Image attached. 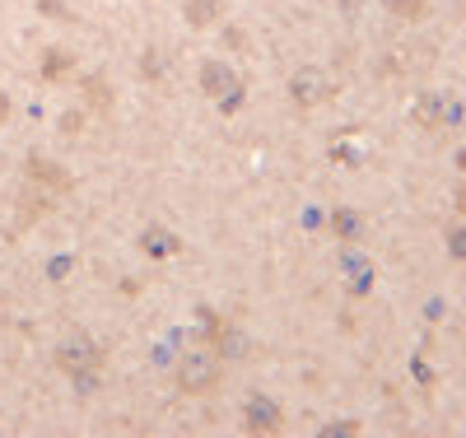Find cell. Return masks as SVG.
<instances>
[{
  "label": "cell",
  "instance_id": "obj_10",
  "mask_svg": "<svg viewBox=\"0 0 466 438\" xmlns=\"http://www.w3.org/2000/svg\"><path fill=\"white\" fill-rule=\"evenodd\" d=\"M345 270H350L354 289H369V280H373V276H369V270H373L369 261H360V257H345Z\"/></svg>",
  "mask_w": 466,
  "mask_h": 438
},
{
  "label": "cell",
  "instance_id": "obj_4",
  "mask_svg": "<svg viewBox=\"0 0 466 438\" xmlns=\"http://www.w3.org/2000/svg\"><path fill=\"white\" fill-rule=\"evenodd\" d=\"M233 89H238V75L224 61H206L201 66V94L206 98H233Z\"/></svg>",
  "mask_w": 466,
  "mask_h": 438
},
{
  "label": "cell",
  "instance_id": "obj_14",
  "mask_svg": "<svg viewBox=\"0 0 466 438\" xmlns=\"http://www.w3.org/2000/svg\"><path fill=\"white\" fill-rule=\"evenodd\" d=\"M457 210H461V214H466V187H461V191H457Z\"/></svg>",
  "mask_w": 466,
  "mask_h": 438
},
{
  "label": "cell",
  "instance_id": "obj_6",
  "mask_svg": "<svg viewBox=\"0 0 466 438\" xmlns=\"http://www.w3.org/2000/svg\"><path fill=\"white\" fill-rule=\"evenodd\" d=\"M326 224H332V233H336L341 242H360V238H364V214L350 210V205L332 210V219H326Z\"/></svg>",
  "mask_w": 466,
  "mask_h": 438
},
{
  "label": "cell",
  "instance_id": "obj_1",
  "mask_svg": "<svg viewBox=\"0 0 466 438\" xmlns=\"http://www.w3.org/2000/svg\"><path fill=\"white\" fill-rule=\"evenodd\" d=\"M219 369H224V360H219L215 350H187L182 360H178V388L187 397H206L219 388Z\"/></svg>",
  "mask_w": 466,
  "mask_h": 438
},
{
  "label": "cell",
  "instance_id": "obj_13",
  "mask_svg": "<svg viewBox=\"0 0 466 438\" xmlns=\"http://www.w3.org/2000/svg\"><path fill=\"white\" fill-rule=\"evenodd\" d=\"M5 122H10V94L0 89V126H5Z\"/></svg>",
  "mask_w": 466,
  "mask_h": 438
},
{
  "label": "cell",
  "instance_id": "obj_11",
  "mask_svg": "<svg viewBox=\"0 0 466 438\" xmlns=\"http://www.w3.org/2000/svg\"><path fill=\"white\" fill-rule=\"evenodd\" d=\"M388 10L397 19H420L425 14V0H388Z\"/></svg>",
  "mask_w": 466,
  "mask_h": 438
},
{
  "label": "cell",
  "instance_id": "obj_9",
  "mask_svg": "<svg viewBox=\"0 0 466 438\" xmlns=\"http://www.w3.org/2000/svg\"><path fill=\"white\" fill-rule=\"evenodd\" d=\"M219 10H224V5H219V0H191V10H187V19L196 23V29H206L210 19H219Z\"/></svg>",
  "mask_w": 466,
  "mask_h": 438
},
{
  "label": "cell",
  "instance_id": "obj_15",
  "mask_svg": "<svg viewBox=\"0 0 466 438\" xmlns=\"http://www.w3.org/2000/svg\"><path fill=\"white\" fill-rule=\"evenodd\" d=\"M457 163H461V169H466V150H461V154H457Z\"/></svg>",
  "mask_w": 466,
  "mask_h": 438
},
{
  "label": "cell",
  "instance_id": "obj_12",
  "mask_svg": "<svg viewBox=\"0 0 466 438\" xmlns=\"http://www.w3.org/2000/svg\"><path fill=\"white\" fill-rule=\"evenodd\" d=\"M448 252L466 261V224H452V229H448Z\"/></svg>",
  "mask_w": 466,
  "mask_h": 438
},
{
  "label": "cell",
  "instance_id": "obj_2",
  "mask_svg": "<svg viewBox=\"0 0 466 438\" xmlns=\"http://www.w3.org/2000/svg\"><path fill=\"white\" fill-rule=\"evenodd\" d=\"M57 364H61L66 373H89V369L103 364V350H98L89 336H66L61 350H57Z\"/></svg>",
  "mask_w": 466,
  "mask_h": 438
},
{
  "label": "cell",
  "instance_id": "obj_5",
  "mask_svg": "<svg viewBox=\"0 0 466 438\" xmlns=\"http://www.w3.org/2000/svg\"><path fill=\"white\" fill-rule=\"evenodd\" d=\"M242 415H248V429H257V433H276L280 429V406L266 401V397H248Z\"/></svg>",
  "mask_w": 466,
  "mask_h": 438
},
{
  "label": "cell",
  "instance_id": "obj_8",
  "mask_svg": "<svg viewBox=\"0 0 466 438\" xmlns=\"http://www.w3.org/2000/svg\"><path fill=\"white\" fill-rule=\"evenodd\" d=\"M141 248L150 252V257H169V252H178V238H169V229H145L141 233Z\"/></svg>",
  "mask_w": 466,
  "mask_h": 438
},
{
  "label": "cell",
  "instance_id": "obj_7",
  "mask_svg": "<svg viewBox=\"0 0 466 438\" xmlns=\"http://www.w3.org/2000/svg\"><path fill=\"white\" fill-rule=\"evenodd\" d=\"M215 354L219 360H242V354H248V336H242L238 326H224L219 341H215Z\"/></svg>",
  "mask_w": 466,
  "mask_h": 438
},
{
  "label": "cell",
  "instance_id": "obj_3",
  "mask_svg": "<svg viewBox=\"0 0 466 438\" xmlns=\"http://www.w3.org/2000/svg\"><path fill=\"white\" fill-rule=\"evenodd\" d=\"M326 94H332V85H326V75L317 66H304L289 75V98L298 107H317V103H326Z\"/></svg>",
  "mask_w": 466,
  "mask_h": 438
}]
</instances>
